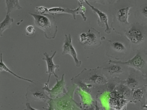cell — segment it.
<instances>
[{"label":"cell","instance_id":"3957f363","mask_svg":"<svg viewBox=\"0 0 147 110\" xmlns=\"http://www.w3.org/2000/svg\"><path fill=\"white\" fill-rule=\"evenodd\" d=\"M77 85L74 84L68 91L62 96L51 100L53 102L54 109L58 110H80L79 105L73 99L74 93Z\"/></svg>","mask_w":147,"mask_h":110},{"label":"cell","instance_id":"277c9868","mask_svg":"<svg viewBox=\"0 0 147 110\" xmlns=\"http://www.w3.org/2000/svg\"><path fill=\"white\" fill-rule=\"evenodd\" d=\"M99 67L95 69H90L87 70L86 69L88 74L83 70L77 77H82L83 81L81 82L84 84L90 83L97 85H102L106 84L108 81L107 78L103 75L102 70L100 72L98 71Z\"/></svg>","mask_w":147,"mask_h":110},{"label":"cell","instance_id":"cb8c5ba5","mask_svg":"<svg viewBox=\"0 0 147 110\" xmlns=\"http://www.w3.org/2000/svg\"><path fill=\"white\" fill-rule=\"evenodd\" d=\"M90 1L95 3H98L102 5H104L105 4V0H88Z\"/></svg>","mask_w":147,"mask_h":110},{"label":"cell","instance_id":"d4e9b609","mask_svg":"<svg viewBox=\"0 0 147 110\" xmlns=\"http://www.w3.org/2000/svg\"><path fill=\"white\" fill-rule=\"evenodd\" d=\"M86 0H78V5H82V4L85 3V1Z\"/></svg>","mask_w":147,"mask_h":110},{"label":"cell","instance_id":"30bf717a","mask_svg":"<svg viewBox=\"0 0 147 110\" xmlns=\"http://www.w3.org/2000/svg\"><path fill=\"white\" fill-rule=\"evenodd\" d=\"M68 54L73 58L76 66L79 67L82 62L78 58L77 53L72 43L71 36L70 34L65 35V39L63 45L62 54Z\"/></svg>","mask_w":147,"mask_h":110},{"label":"cell","instance_id":"7c38bea8","mask_svg":"<svg viewBox=\"0 0 147 110\" xmlns=\"http://www.w3.org/2000/svg\"><path fill=\"white\" fill-rule=\"evenodd\" d=\"M125 49L121 42L117 40H109L106 49L107 55L109 57H113L115 53H122Z\"/></svg>","mask_w":147,"mask_h":110},{"label":"cell","instance_id":"8fae6325","mask_svg":"<svg viewBox=\"0 0 147 110\" xmlns=\"http://www.w3.org/2000/svg\"><path fill=\"white\" fill-rule=\"evenodd\" d=\"M85 3L98 15V19L97 20L98 25L102 27L105 26V32L107 34L110 33L111 32V28L109 27V25L108 17L107 15L98 8L91 5L88 2V0H86L85 1Z\"/></svg>","mask_w":147,"mask_h":110},{"label":"cell","instance_id":"9c48e42d","mask_svg":"<svg viewBox=\"0 0 147 110\" xmlns=\"http://www.w3.org/2000/svg\"><path fill=\"white\" fill-rule=\"evenodd\" d=\"M86 34V40L82 44L85 48L93 49L101 44L100 32L94 28H90Z\"/></svg>","mask_w":147,"mask_h":110},{"label":"cell","instance_id":"2e32d148","mask_svg":"<svg viewBox=\"0 0 147 110\" xmlns=\"http://www.w3.org/2000/svg\"><path fill=\"white\" fill-rule=\"evenodd\" d=\"M2 54L1 53L0 54V71H5L6 72L9 73L14 76L17 78H18L22 79L25 81H28L32 83H34V82L33 80H31L30 79L24 78L19 76L11 71L6 66L5 64L3 63L2 60Z\"/></svg>","mask_w":147,"mask_h":110},{"label":"cell","instance_id":"603a6c76","mask_svg":"<svg viewBox=\"0 0 147 110\" xmlns=\"http://www.w3.org/2000/svg\"><path fill=\"white\" fill-rule=\"evenodd\" d=\"M123 88L121 89L123 94L125 97H128L130 94L129 90L126 87H123Z\"/></svg>","mask_w":147,"mask_h":110},{"label":"cell","instance_id":"7a4b0ae2","mask_svg":"<svg viewBox=\"0 0 147 110\" xmlns=\"http://www.w3.org/2000/svg\"><path fill=\"white\" fill-rule=\"evenodd\" d=\"M29 13L34 18L36 26L43 31L46 38L49 39L55 38L57 32V26L53 15Z\"/></svg>","mask_w":147,"mask_h":110},{"label":"cell","instance_id":"52a82bcc","mask_svg":"<svg viewBox=\"0 0 147 110\" xmlns=\"http://www.w3.org/2000/svg\"><path fill=\"white\" fill-rule=\"evenodd\" d=\"M49 10L53 15L62 13L70 14L71 15L74 19L75 20L76 15L80 14L84 21H86L87 19L84 14L86 9L82 5H78V7L74 9L68 7H59L50 8L49 9Z\"/></svg>","mask_w":147,"mask_h":110},{"label":"cell","instance_id":"7402d4cb","mask_svg":"<svg viewBox=\"0 0 147 110\" xmlns=\"http://www.w3.org/2000/svg\"><path fill=\"white\" fill-rule=\"evenodd\" d=\"M140 10L142 14L147 18V4H145L142 5Z\"/></svg>","mask_w":147,"mask_h":110},{"label":"cell","instance_id":"8992f818","mask_svg":"<svg viewBox=\"0 0 147 110\" xmlns=\"http://www.w3.org/2000/svg\"><path fill=\"white\" fill-rule=\"evenodd\" d=\"M34 84L30 85L27 89L26 98L28 101L46 102L52 99L45 92L43 87L39 84L33 83Z\"/></svg>","mask_w":147,"mask_h":110},{"label":"cell","instance_id":"9a60e30c","mask_svg":"<svg viewBox=\"0 0 147 110\" xmlns=\"http://www.w3.org/2000/svg\"><path fill=\"white\" fill-rule=\"evenodd\" d=\"M14 22L13 19L10 17V14H7L4 19L0 23V35H3V32L10 28Z\"/></svg>","mask_w":147,"mask_h":110},{"label":"cell","instance_id":"44dd1931","mask_svg":"<svg viewBox=\"0 0 147 110\" xmlns=\"http://www.w3.org/2000/svg\"><path fill=\"white\" fill-rule=\"evenodd\" d=\"M142 95V91L140 89H137L133 93V96L134 98L138 99L141 97Z\"/></svg>","mask_w":147,"mask_h":110},{"label":"cell","instance_id":"e0dca14e","mask_svg":"<svg viewBox=\"0 0 147 110\" xmlns=\"http://www.w3.org/2000/svg\"><path fill=\"white\" fill-rule=\"evenodd\" d=\"M36 11L38 14L41 15H45L46 14L53 15L49 11V9L44 6L36 7Z\"/></svg>","mask_w":147,"mask_h":110},{"label":"cell","instance_id":"ffe728a7","mask_svg":"<svg viewBox=\"0 0 147 110\" xmlns=\"http://www.w3.org/2000/svg\"><path fill=\"white\" fill-rule=\"evenodd\" d=\"M127 84L129 87L131 88H134L136 87L137 83L135 79L131 78L128 79Z\"/></svg>","mask_w":147,"mask_h":110},{"label":"cell","instance_id":"4fadbf2b","mask_svg":"<svg viewBox=\"0 0 147 110\" xmlns=\"http://www.w3.org/2000/svg\"><path fill=\"white\" fill-rule=\"evenodd\" d=\"M56 52L57 51H55L52 55L50 57L49 56V55L46 52L43 53L45 57L43 58L42 59L46 61L47 65V70L46 73L49 74V76L47 83V84H49L51 75H53L56 78H58V76L55 74V70L56 68H58L59 67V66L55 64L53 61V58Z\"/></svg>","mask_w":147,"mask_h":110},{"label":"cell","instance_id":"6da1fadb","mask_svg":"<svg viewBox=\"0 0 147 110\" xmlns=\"http://www.w3.org/2000/svg\"><path fill=\"white\" fill-rule=\"evenodd\" d=\"M136 0H117L110 4L109 11L113 17L111 28L116 32L121 34L127 22L130 9L136 5Z\"/></svg>","mask_w":147,"mask_h":110},{"label":"cell","instance_id":"ba28073f","mask_svg":"<svg viewBox=\"0 0 147 110\" xmlns=\"http://www.w3.org/2000/svg\"><path fill=\"white\" fill-rule=\"evenodd\" d=\"M64 76V74H63L60 80L56 78V83L51 89L49 88L48 84L47 83L45 84L43 89L48 92L50 98L52 99L59 97L66 92Z\"/></svg>","mask_w":147,"mask_h":110},{"label":"cell","instance_id":"5bb4252c","mask_svg":"<svg viewBox=\"0 0 147 110\" xmlns=\"http://www.w3.org/2000/svg\"><path fill=\"white\" fill-rule=\"evenodd\" d=\"M7 14H10L13 11L22 9L19 0H5Z\"/></svg>","mask_w":147,"mask_h":110},{"label":"cell","instance_id":"d6986e66","mask_svg":"<svg viewBox=\"0 0 147 110\" xmlns=\"http://www.w3.org/2000/svg\"><path fill=\"white\" fill-rule=\"evenodd\" d=\"M35 30L32 25L28 26L26 29V34L28 36H32L35 33Z\"/></svg>","mask_w":147,"mask_h":110},{"label":"cell","instance_id":"ac0fdd59","mask_svg":"<svg viewBox=\"0 0 147 110\" xmlns=\"http://www.w3.org/2000/svg\"><path fill=\"white\" fill-rule=\"evenodd\" d=\"M142 60L140 57L138 55L136 56L131 60V62L132 64L136 66H139L142 64Z\"/></svg>","mask_w":147,"mask_h":110},{"label":"cell","instance_id":"484cf974","mask_svg":"<svg viewBox=\"0 0 147 110\" xmlns=\"http://www.w3.org/2000/svg\"><path fill=\"white\" fill-rule=\"evenodd\" d=\"M107 1L109 5L112 4L115 2L117 0H105Z\"/></svg>","mask_w":147,"mask_h":110},{"label":"cell","instance_id":"5b68a950","mask_svg":"<svg viewBox=\"0 0 147 110\" xmlns=\"http://www.w3.org/2000/svg\"><path fill=\"white\" fill-rule=\"evenodd\" d=\"M139 24H134L127 30L126 37L133 43L140 44L144 42L147 37V31Z\"/></svg>","mask_w":147,"mask_h":110}]
</instances>
